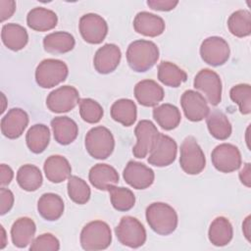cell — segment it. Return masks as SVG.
<instances>
[{
	"label": "cell",
	"mask_w": 251,
	"mask_h": 251,
	"mask_svg": "<svg viewBox=\"0 0 251 251\" xmlns=\"http://www.w3.org/2000/svg\"><path fill=\"white\" fill-rule=\"evenodd\" d=\"M159 59V49L150 40H135L131 42L126 50V61L131 70L144 73L150 70Z\"/></svg>",
	"instance_id": "cell-1"
},
{
	"label": "cell",
	"mask_w": 251,
	"mask_h": 251,
	"mask_svg": "<svg viewBox=\"0 0 251 251\" xmlns=\"http://www.w3.org/2000/svg\"><path fill=\"white\" fill-rule=\"evenodd\" d=\"M146 221L153 231L160 235L173 233L177 226V214L167 203L155 202L146 209Z\"/></svg>",
	"instance_id": "cell-2"
},
{
	"label": "cell",
	"mask_w": 251,
	"mask_h": 251,
	"mask_svg": "<svg viewBox=\"0 0 251 251\" xmlns=\"http://www.w3.org/2000/svg\"><path fill=\"white\" fill-rule=\"evenodd\" d=\"M112 242L111 228L105 222L93 221L86 224L80 232V245L86 251L103 250Z\"/></svg>",
	"instance_id": "cell-3"
},
{
	"label": "cell",
	"mask_w": 251,
	"mask_h": 251,
	"mask_svg": "<svg viewBox=\"0 0 251 251\" xmlns=\"http://www.w3.org/2000/svg\"><path fill=\"white\" fill-rule=\"evenodd\" d=\"M85 148L88 154L98 160L107 159L114 151L115 139L105 126L92 127L85 135Z\"/></svg>",
	"instance_id": "cell-4"
},
{
	"label": "cell",
	"mask_w": 251,
	"mask_h": 251,
	"mask_svg": "<svg viewBox=\"0 0 251 251\" xmlns=\"http://www.w3.org/2000/svg\"><path fill=\"white\" fill-rule=\"evenodd\" d=\"M68 75L66 63L57 59H45L36 67L35 80L42 88H52L65 81Z\"/></svg>",
	"instance_id": "cell-5"
},
{
	"label": "cell",
	"mask_w": 251,
	"mask_h": 251,
	"mask_svg": "<svg viewBox=\"0 0 251 251\" xmlns=\"http://www.w3.org/2000/svg\"><path fill=\"white\" fill-rule=\"evenodd\" d=\"M179 165L187 175H198L206 166L203 150L194 136H186L180 145Z\"/></svg>",
	"instance_id": "cell-6"
},
{
	"label": "cell",
	"mask_w": 251,
	"mask_h": 251,
	"mask_svg": "<svg viewBox=\"0 0 251 251\" xmlns=\"http://www.w3.org/2000/svg\"><path fill=\"white\" fill-rule=\"evenodd\" d=\"M115 232L118 240L130 248H138L146 241V230L143 225L131 216L123 217Z\"/></svg>",
	"instance_id": "cell-7"
},
{
	"label": "cell",
	"mask_w": 251,
	"mask_h": 251,
	"mask_svg": "<svg viewBox=\"0 0 251 251\" xmlns=\"http://www.w3.org/2000/svg\"><path fill=\"white\" fill-rule=\"evenodd\" d=\"M211 160L214 167L225 174L238 170L242 162L239 149L230 143H222L216 146L212 151Z\"/></svg>",
	"instance_id": "cell-8"
},
{
	"label": "cell",
	"mask_w": 251,
	"mask_h": 251,
	"mask_svg": "<svg viewBox=\"0 0 251 251\" xmlns=\"http://www.w3.org/2000/svg\"><path fill=\"white\" fill-rule=\"evenodd\" d=\"M193 85L196 89L205 94L209 103L213 106L220 104L222 100V80L220 75L210 70H201L194 77Z\"/></svg>",
	"instance_id": "cell-9"
},
{
	"label": "cell",
	"mask_w": 251,
	"mask_h": 251,
	"mask_svg": "<svg viewBox=\"0 0 251 251\" xmlns=\"http://www.w3.org/2000/svg\"><path fill=\"white\" fill-rule=\"evenodd\" d=\"M230 50L227 42L220 36H210L202 42L200 55L202 60L213 67L226 64L229 58Z\"/></svg>",
	"instance_id": "cell-10"
},
{
	"label": "cell",
	"mask_w": 251,
	"mask_h": 251,
	"mask_svg": "<svg viewBox=\"0 0 251 251\" xmlns=\"http://www.w3.org/2000/svg\"><path fill=\"white\" fill-rule=\"evenodd\" d=\"M134 134L137 141L132 148V154L138 159H143L154 147L160 132L151 121L141 120L134 128Z\"/></svg>",
	"instance_id": "cell-11"
},
{
	"label": "cell",
	"mask_w": 251,
	"mask_h": 251,
	"mask_svg": "<svg viewBox=\"0 0 251 251\" xmlns=\"http://www.w3.org/2000/svg\"><path fill=\"white\" fill-rule=\"evenodd\" d=\"M79 101L77 89L71 85H64L48 94L46 105L51 112L60 114L73 110Z\"/></svg>",
	"instance_id": "cell-12"
},
{
	"label": "cell",
	"mask_w": 251,
	"mask_h": 251,
	"mask_svg": "<svg viewBox=\"0 0 251 251\" xmlns=\"http://www.w3.org/2000/svg\"><path fill=\"white\" fill-rule=\"evenodd\" d=\"M78 27L83 40L90 44L101 43L108 33L106 21L101 16L93 13L83 15L79 19Z\"/></svg>",
	"instance_id": "cell-13"
},
{
	"label": "cell",
	"mask_w": 251,
	"mask_h": 251,
	"mask_svg": "<svg viewBox=\"0 0 251 251\" xmlns=\"http://www.w3.org/2000/svg\"><path fill=\"white\" fill-rule=\"evenodd\" d=\"M176 153V142L172 137L160 133L154 147L149 153L147 161L155 167H167L175 162Z\"/></svg>",
	"instance_id": "cell-14"
},
{
	"label": "cell",
	"mask_w": 251,
	"mask_h": 251,
	"mask_svg": "<svg viewBox=\"0 0 251 251\" xmlns=\"http://www.w3.org/2000/svg\"><path fill=\"white\" fill-rule=\"evenodd\" d=\"M180 105L185 117L191 122H200L210 113L206 99L195 90L184 91L180 97Z\"/></svg>",
	"instance_id": "cell-15"
},
{
	"label": "cell",
	"mask_w": 251,
	"mask_h": 251,
	"mask_svg": "<svg viewBox=\"0 0 251 251\" xmlns=\"http://www.w3.org/2000/svg\"><path fill=\"white\" fill-rule=\"evenodd\" d=\"M123 176L125 181L135 189L148 188L152 185L155 178L152 169L136 161L127 162Z\"/></svg>",
	"instance_id": "cell-16"
},
{
	"label": "cell",
	"mask_w": 251,
	"mask_h": 251,
	"mask_svg": "<svg viewBox=\"0 0 251 251\" xmlns=\"http://www.w3.org/2000/svg\"><path fill=\"white\" fill-rule=\"evenodd\" d=\"M121 58V49L116 44L107 43L96 51L93 59V65L99 74L107 75L118 68Z\"/></svg>",
	"instance_id": "cell-17"
},
{
	"label": "cell",
	"mask_w": 251,
	"mask_h": 251,
	"mask_svg": "<svg viewBox=\"0 0 251 251\" xmlns=\"http://www.w3.org/2000/svg\"><path fill=\"white\" fill-rule=\"evenodd\" d=\"M28 125V116L20 108H13L1 120V131L9 139L19 138Z\"/></svg>",
	"instance_id": "cell-18"
},
{
	"label": "cell",
	"mask_w": 251,
	"mask_h": 251,
	"mask_svg": "<svg viewBox=\"0 0 251 251\" xmlns=\"http://www.w3.org/2000/svg\"><path fill=\"white\" fill-rule=\"evenodd\" d=\"M134 96L140 105L155 107L164 99L165 92L155 80L143 79L135 84Z\"/></svg>",
	"instance_id": "cell-19"
},
{
	"label": "cell",
	"mask_w": 251,
	"mask_h": 251,
	"mask_svg": "<svg viewBox=\"0 0 251 251\" xmlns=\"http://www.w3.org/2000/svg\"><path fill=\"white\" fill-rule=\"evenodd\" d=\"M134 30L144 36L156 37L161 35L165 31L164 20L149 12H139L133 20Z\"/></svg>",
	"instance_id": "cell-20"
},
{
	"label": "cell",
	"mask_w": 251,
	"mask_h": 251,
	"mask_svg": "<svg viewBox=\"0 0 251 251\" xmlns=\"http://www.w3.org/2000/svg\"><path fill=\"white\" fill-rule=\"evenodd\" d=\"M90 183L99 190H108L112 185L119 182L120 176L115 168L108 164L94 165L88 174Z\"/></svg>",
	"instance_id": "cell-21"
},
{
	"label": "cell",
	"mask_w": 251,
	"mask_h": 251,
	"mask_svg": "<svg viewBox=\"0 0 251 251\" xmlns=\"http://www.w3.org/2000/svg\"><path fill=\"white\" fill-rule=\"evenodd\" d=\"M47 179L53 183H60L71 176L72 167L69 161L61 155L48 157L43 165Z\"/></svg>",
	"instance_id": "cell-22"
},
{
	"label": "cell",
	"mask_w": 251,
	"mask_h": 251,
	"mask_svg": "<svg viewBox=\"0 0 251 251\" xmlns=\"http://www.w3.org/2000/svg\"><path fill=\"white\" fill-rule=\"evenodd\" d=\"M36 231L34 222L27 217L19 218L11 227V239L13 244L18 248H25L32 242Z\"/></svg>",
	"instance_id": "cell-23"
},
{
	"label": "cell",
	"mask_w": 251,
	"mask_h": 251,
	"mask_svg": "<svg viewBox=\"0 0 251 251\" xmlns=\"http://www.w3.org/2000/svg\"><path fill=\"white\" fill-rule=\"evenodd\" d=\"M55 140L61 145H68L75 141L78 134L76 123L69 117H56L51 121Z\"/></svg>",
	"instance_id": "cell-24"
},
{
	"label": "cell",
	"mask_w": 251,
	"mask_h": 251,
	"mask_svg": "<svg viewBox=\"0 0 251 251\" xmlns=\"http://www.w3.org/2000/svg\"><path fill=\"white\" fill-rule=\"evenodd\" d=\"M58 23V17L52 10L36 7L31 9L26 16L27 25L36 31H47L53 29Z\"/></svg>",
	"instance_id": "cell-25"
},
{
	"label": "cell",
	"mask_w": 251,
	"mask_h": 251,
	"mask_svg": "<svg viewBox=\"0 0 251 251\" xmlns=\"http://www.w3.org/2000/svg\"><path fill=\"white\" fill-rule=\"evenodd\" d=\"M64 201L55 193H44L37 202V211L39 215L46 221L59 220L64 213Z\"/></svg>",
	"instance_id": "cell-26"
},
{
	"label": "cell",
	"mask_w": 251,
	"mask_h": 251,
	"mask_svg": "<svg viewBox=\"0 0 251 251\" xmlns=\"http://www.w3.org/2000/svg\"><path fill=\"white\" fill-rule=\"evenodd\" d=\"M1 38L3 44L10 50H22L28 41L26 29L18 24H6L2 26Z\"/></svg>",
	"instance_id": "cell-27"
},
{
	"label": "cell",
	"mask_w": 251,
	"mask_h": 251,
	"mask_svg": "<svg viewBox=\"0 0 251 251\" xmlns=\"http://www.w3.org/2000/svg\"><path fill=\"white\" fill-rule=\"evenodd\" d=\"M75 37L66 31H55L47 34L43 39L44 50L52 54H64L74 49Z\"/></svg>",
	"instance_id": "cell-28"
},
{
	"label": "cell",
	"mask_w": 251,
	"mask_h": 251,
	"mask_svg": "<svg viewBox=\"0 0 251 251\" xmlns=\"http://www.w3.org/2000/svg\"><path fill=\"white\" fill-rule=\"evenodd\" d=\"M233 236V228L230 222L225 217H217L210 225L208 237L215 246L228 244Z\"/></svg>",
	"instance_id": "cell-29"
},
{
	"label": "cell",
	"mask_w": 251,
	"mask_h": 251,
	"mask_svg": "<svg viewBox=\"0 0 251 251\" xmlns=\"http://www.w3.org/2000/svg\"><path fill=\"white\" fill-rule=\"evenodd\" d=\"M153 118L163 129L172 130L178 126L181 120V115L176 106L164 103L154 108Z\"/></svg>",
	"instance_id": "cell-30"
},
{
	"label": "cell",
	"mask_w": 251,
	"mask_h": 251,
	"mask_svg": "<svg viewBox=\"0 0 251 251\" xmlns=\"http://www.w3.org/2000/svg\"><path fill=\"white\" fill-rule=\"evenodd\" d=\"M136 105L130 99H119L111 107V117L113 120L125 126H132L136 121Z\"/></svg>",
	"instance_id": "cell-31"
},
{
	"label": "cell",
	"mask_w": 251,
	"mask_h": 251,
	"mask_svg": "<svg viewBox=\"0 0 251 251\" xmlns=\"http://www.w3.org/2000/svg\"><path fill=\"white\" fill-rule=\"evenodd\" d=\"M210 134L219 140H226L231 134V124L227 117L220 110H215L206 118Z\"/></svg>",
	"instance_id": "cell-32"
},
{
	"label": "cell",
	"mask_w": 251,
	"mask_h": 251,
	"mask_svg": "<svg viewBox=\"0 0 251 251\" xmlns=\"http://www.w3.org/2000/svg\"><path fill=\"white\" fill-rule=\"evenodd\" d=\"M158 79L170 87H178L187 79L186 73L176 64L163 61L158 66Z\"/></svg>",
	"instance_id": "cell-33"
},
{
	"label": "cell",
	"mask_w": 251,
	"mask_h": 251,
	"mask_svg": "<svg viewBox=\"0 0 251 251\" xmlns=\"http://www.w3.org/2000/svg\"><path fill=\"white\" fill-rule=\"evenodd\" d=\"M25 141L28 149L32 153H42L50 141V130L48 126L42 124L31 126L26 132Z\"/></svg>",
	"instance_id": "cell-34"
},
{
	"label": "cell",
	"mask_w": 251,
	"mask_h": 251,
	"mask_svg": "<svg viewBox=\"0 0 251 251\" xmlns=\"http://www.w3.org/2000/svg\"><path fill=\"white\" fill-rule=\"evenodd\" d=\"M43 178L40 170L30 164L22 166L17 173V182L25 191H35L42 184Z\"/></svg>",
	"instance_id": "cell-35"
},
{
	"label": "cell",
	"mask_w": 251,
	"mask_h": 251,
	"mask_svg": "<svg viewBox=\"0 0 251 251\" xmlns=\"http://www.w3.org/2000/svg\"><path fill=\"white\" fill-rule=\"evenodd\" d=\"M227 27L236 37H246L251 33V14L247 10L233 12L227 20Z\"/></svg>",
	"instance_id": "cell-36"
},
{
	"label": "cell",
	"mask_w": 251,
	"mask_h": 251,
	"mask_svg": "<svg viewBox=\"0 0 251 251\" xmlns=\"http://www.w3.org/2000/svg\"><path fill=\"white\" fill-rule=\"evenodd\" d=\"M108 191L111 203L116 210L120 212H126L134 206L135 196L130 189L112 185L108 188Z\"/></svg>",
	"instance_id": "cell-37"
},
{
	"label": "cell",
	"mask_w": 251,
	"mask_h": 251,
	"mask_svg": "<svg viewBox=\"0 0 251 251\" xmlns=\"http://www.w3.org/2000/svg\"><path fill=\"white\" fill-rule=\"evenodd\" d=\"M68 194L72 201L76 204H86L90 199V188L82 178L76 176H71L68 180Z\"/></svg>",
	"instance_id": "cell-38"
},
{
	"label": "cell",
	"mask_w": 251,
	"mask_h": 251,
	"mask_svg": "<svg viewBox=\"0 0 251 251\" xmlns=\"http://www.w3.org/2000/svg\"><path fill=\"white\" fill-rule=\"evenodd\" d=\"M229 96L232 102L236 103L239 111L243 115H248L251 112V86L247 83L236 84L231 87Z\"/></svg>",
	"instance_id": "cell-39"
},
{
	"label": "cell",
	"mask_w": 251,
	"mask_h": 251,
	"mask_svg": "<svg viewBox=\"0 0 251 251\" xmlns=\"http://www.w3.org/2000/svg\"><path fill=\"white\" fill-rule=\"evenodd\" d=\"M103 108L91 98H83L79 101V115L81 119L88 124H96L103 117Z\"/></svg>",
	"instance_id": "cell-40"
},
{
	"label": "cell",
	"mask_w": 251,
	"mask_h": 251,
	"mask_svg": "<svg viewBox=\"0 0 251 251\" xmlns=\"http://www.w3.org/2000/svg\"><path fill=\"white\" fill-rule=\"evenodd\" d=\"M60 249V242L51 233H43L32 240L29 250L30 251H57Z\"/></svg>",
	"instance_id": "cell-41"
},
{
	"label": "cell",
	"mask_w": 251,
	"mask_h": 251,
	"mask_svg": "<svg viewBox=\"0 0 251 251\" xmlns=\"http://www.w3.org/2000/svg\"><path fill=\"white\" fill-rule=\"evenodd\" d=\"M0 215L7 214L14 205V194L13 192L5 187L0 188Z\"/></svg>",
	"instance_id": "cell-42"
},
{
	"label": "cell",
	"mask_w": 251,
	"mask_h": 251,
	"mask_svg": "<svg viewBox=\"0 0 251 251\" xmlns=\"http://www.w3.org/2000/svg\"><path fill=\"white\" fill-rule=\"evenodd\" d=\"M178 4V1L174 0H148L147 5L156 11H162V12H168L172 11L176 7Z\"/></svg>",
	"instance_id": "cell-43"
},
{
	"label": "cell",
	"mask_w": 251,
	"mask_h": 251,
	"mask_svg": "<svg viewBox=\"0 0 251 251\" xmlns=\"http://www.w3.org/2000/svg\"><path fill=\"white\" fill-rule=\"evenodd\" d=\"M16 11V2L13 0H0L1 22L8 20Z\"/></svg>",
	"instance_id": "cell-44"
},
{
	"label": "cell",
	"mask_w": 251,
	"mask_h": 251,
	"mask_svg": "<svg viewBox=\"0 0 251 251\" xmlns=\"http://www.w3.org/2000/svg\"><path fill=\"white\" fill-rule=\"evenodd\" d=\"M0 184L1 186H5V185H8L12 179H13V176H14V172L13 170L5 165V164H1L0 166Z\"/></svg>",
	"instance_id": "cell-45"
},
{
	"label": "cell",
	"mask_w": 251,
	"mask_h": 251,
	"mask_svg": "<svg viewBox=\"0 0 251 251\" xmlns=\"http://www.w3.org/2000/svg\"><path fill=\"white\" fill-rule=\"evenodd\" d=\"M239 179L242 184H244L246 187L251 186V169L250 164L246 163L243 167V169L239 173Z\"/></svg>",
	"instance_id": "cell-46"
},
{
	"label": "cell",
	"mask_w": 251,
	"mask_h": 251,
	"mask_svg": "<svg viewBox=\"0 0 251 251\" xmlns=\"http://www.w3.org/2000/svg\"><path fill=\"white\" fill-rule=\"evenodd\" d=\"M242 230L244 233V236L248 241H250V216L246 217L242 224Z\"/></svg>",
	"instance_id": "cell-47"
},
{
	"label": "cell",
	"mask_w": 251,
	"mask_h": 251,
	"mask_svg": "<svg viewBox=\"0 0 251 251\" xmlns=\"http://www.w3.org/2000/svg\"><path fill=\"white\" fill-rule=\"evenodd\" d=\"M0 229H1V237H0V249H3L5 246H6V232H5V229L4 227L1 226H0Z\"/></svg>",
	"instance_id": "cell-48"
}]
</instances>
